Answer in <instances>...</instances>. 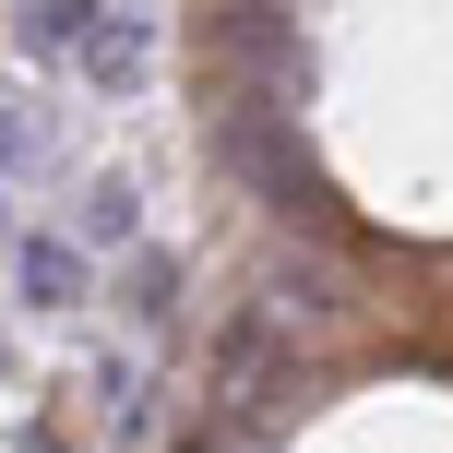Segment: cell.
<instances>
[{
	"instance_id": "cell-4",
	"label": "cell",
	"mask_w": 453,
	"mask_h": 453,
	"mask_svg": "<svg viewBox=\"0 0 453 453\" xmlns=\"http://www.w3.org/2000/svg\"><path fill=\"white\" fill-rule=\"evenodd\" d=\"M12 287H24V311H72L84 298V263L60 239H12Z\"/></svg>"
},
{
	"instance_id": "cell-3",
	"label": "cell",
	"mask_w": 453,
	"mask_h": 453,
	"mask_svg": "<svg viewBox=\"0 0 453 453\" xmlns=\"http://www.w3.org/2000/svg\"><path fill=\"white\" fill-rule=\"evenodd\" d=\"M72 72L108 84V96H132L143 72H156V24H143V12H96L84 36H72Z\"/></svg>"
},
{
	"instance_id": "cell-2",
	"label": "cell",
	"mask_w": 453,
	"mask_h": 453,
	"mask_svg": "<svg viewBox=\"0 0 453 453\" xmlns=\"http://www.w3.org/2000/svg\"><path fill=\"white\" fill-rule=\"evenodd\" d=\"M203 60L226 72V96H311V36L274 0H239V12H203Z\"/></svg>"
},
{
	"instance_id": "cell-6",
	"label": "cell",
	"mask_w": 453,
	"mask_h": 453,
	"mask_svg": "<svg viewBox=\"0 0 453 453\" xmlns=\"http://www.w3.org/2000/svg\"><path fill=\"white\" fill-rule=\"evenodd\" d=\"M96 12H108V0H36V12H24V48H36V60H72V36H84Z\"/></svg>"
},
{
	"instance_id": "cell-8",
	"label": "cell",
	"mask_w": 453,
	"mask_h": 453,
	"mask_svg": "<svg viewBox=\"0 0 453 453\" xmlns=\"http://www.w3.org/2000/svg\"><path fill=\"white\" fill-rule=\"evenodd\" d=\"M0 167H48V119H24V108H0Z\"/></svg>"
},
{
	"instance_id": "cell-5",
	"label": "cell",
	"mask_w": 453,
	"mask_h": 453,
	"mask_svg": "<svg viewBox=\"0 0 453 453\" xmlns=\"http://www.w3.org/2000/svg\"><path fill=\"white\" fill-rule=\"evenodd\" d=\"M72 226H84L96 250H119V239L143 226V215H132V180H84V203H72Z\"/></svg>"
},
{
	"instance_id": "cell-7",
	"label": "cell",
	"mask_w": 453,
	"mask_h": 453,
	"mask_svg": "<svg viewBox=\"0 0 453 453\" xmlns=\"http://www.w3.org/2000/svg\"><path fill=\"white\" fill-rule=\"evenodd\" d=\"M167 311H180V263L143 250V263H132V322H167Z\"/></svg>"
},
{
	"instance_id": "cell-1",
	"label": "cell",
	"mask_w": 453,
	"mask_h": 453,
	"mask_svg": "<svg viewBox=\"0 0 453 453\" xmlns=\"http://www.w3.org/2000/svg\"><path fill=\"white\" fill-rule=\"evenodd\" d=\"M203 143H215V167H239V180L263 191L287 226L334 239V180H322V156L298 143V96H215Z\"/></svg>"
}]
</instances>
